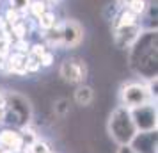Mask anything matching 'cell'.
Masks as SVG:
<instances>
[{"label":"cell","mask_w":158,"mask_h":153,"mask_svg":"<svg viewBox=\"0 0 158 153\" xmlns=\"http://www.w3.org/2000/svg\"><path fill=\"white\" fill-rule=\"evenodd\" d=\"M158 34L156 30H142L135 43L128 48L130 68L142 79L151 80L156 79V62H158Z\"/></svg>","instance_id":"6da1fadb"},{"label":"cell","mask_w":158,"mask_h":153,"mask_svg":"<svg viewBox=\"0 0 158 153\" xmlns=\"http://www.w3.org/2000/svg\"><path fill=\"white\" fill-rule=\"evenodd\" d=\"M4 110H6V119L4 123L13 126V128H23L30 125L34 110L27 96L20 95L16 91H7L4 93Z\"/></svg>","instance_id":"7a4b0ae2"},{"label":"cell","mask_w":158,"mask_h":153,"mask_svg":"<svg viewBox=\"0 0 158 153\" xmlns=\"http://www.w3.org/2000/svg\"><path fill=\"white\" fill-rule=\"evenodd\" d=\"M107 130H108V135L112 137V141L117 146L130 144V141L135 137L137 134V128L133 125L130 109L123 107V105H117L108 116Z\"/></svg>","instance_id":"3957f363"},{"label":"cell","mask_w":158,"mask_h":153,"mask_svg":"<svg viewBox=\"0 0 158 153\" xmlns=\"http://www.w3.org/2000/svg\"><path fill=\"white\" fill-rule=\"evenodd\" d=\"M146 103H156V95L146 80H135L123 84L119 89V105L126 109H135Z\"/></svg>","instance_id":"277c9868"},{"label":"cell","mask_w":158,"mask_h":153,"mask_svg":"<svg viewBox=\"0 0 158 153\" xmlns=\"http://www.w3.org/2000/svg\"><path fill=\"white\" fill-rule=\"evenodd\" d=\"M59 75L66 84L80 86V84H85L89 70H87L85 61H82V59H64L59 68Z\"/></svg>","instance_id":"5b68a950"},{"label":"cell","mask_w":158,"mask_h":153,"mask_svg":"<svg viewBox=\"0 0 158 153\" xmlns=\"http://www.w3.org/2000/svg\"><path fill=\"white\" fill-rule=\"evenodd\" d=\"M133 125L137 132H153L156 130L158 114H156V103H146L135 109H130Z\"/></svg>","instance_id":"8992f818"},{"label":"cell","mask_w":158,"mask_h":153,"mask_svg":"<svg viewBox=\"0 0 158 153\" xmlns=\"http://www.w3.org/2000/svg\"><path fill=\"white\" fill-rule=\"evenodd\" d=\"M84 34L85 30L82 27V23L73 20V18H68L62 22V43H60V48H77L82 45L84 41Z\"/></svg>","instance_id":"52a82bcc"},{"label":"cell","mask_w":158,"mask_h":153,"mask_svg":"<svg viewBox=\"0 0 158 153\" xmlns=\"http://www.w3.org/2000/svg\"><path fill=\"white\" fill-rule=\"evenodd\" d=\"M144 30L142 23H137V25H130V27H119V29H112L114 34V45L117 48L123 50H128L131 45L135 43V39L140 36V32Z\"/></svg>","instance_id":"ba28073f"},{"label":"cell","mask_w":158,"mask_h":153,"mask_svg":"<svg viewBox=\"0 0 158 153\" xmlns=\"http://www.w3.org/2000/svg\"><path fill=\"white\" fill-rule=\"evenodd\" d=\"M23 146H25L23 135L18 128L6 126L0 130V153H15Z\"/></svg>","instance_id":"9c48e42d"},{"label":"cell","mask_w":158,"mask_h":153,"mask_svg":"<svg viewBox=\"0 0 158 153\" xmlns=\"http://www.w3.org/2000/svg\"><path fill=\"white\" fill-rule=\"evenodd\" d=\"M158 137L156 130L153 132H137L135 137L130 141V148L135 153H156Z\"/></svg>","instance_id":"30bf717a"},{"label":"cell","mask_w":158,"mask_h":153,"mask_svg":"<svg viewBox=\"0 0 158 153\" xmlns=\"http://www.w3.org/2000/svg\"><path fill=\"white\" fill-rule=\"evenodd\" d=\"M43 36V43L46 45V48H60L62 43V22H57L50 30H46L41 34Z\"/></svg>","instance_id":"8fae6325"},{"label":"cell","mask_w":158,"mask_h":153,"mask_svg":"<svg viewBox=\"0 0 158 153\" xmlns=\"http://www.w3.org/2000/svg\"><path fill=\"white\" fill-rule=\"evenodd\" d=\"M73 100L80 107H89L94 102V89L87 84H80V86H77L75 93H73Z\"/></svg>","instance_id":"7c38bea8"},{"label":"cell","mask_w":158,"mask_h":153,"mask_svg":"<svg viewBox=\"0 0 158 153\" xmlns=\"http://www.w3.org/2000/svg\"><path fill=\"white\" fill-rule=\"evenodd\" d=\"M137 23H142V20L135 16L131 11L128 9H121V13L114 18L112 23V29H119V27H130V25H137Z\"/></svg>","instance_id":"4fadbf2b"},{"label":"cell","mask_w":158,"mask_h":153,"mask_svg":"<svg viewBox=\"0 0 158 153\" xmlns=\"http://www.w3.org/2000/svg\"><path fill=\"white\" fill-rule=\"evenodd\" d=\"M57 22H59L57 15H55L52 9H48V11H44L43 15L36 20V29L39 30V32H46V30H50Z\"/></svg>","instance_id":"5bb4252c"},{"label":"cell","mask_w":158,"mask_h":153,"mask_svg":"<svg viewBox=\"0 0 158 153\" xmlns=\"http://www.w3.org/2000/svg\"><path fill=\"white\" fill-rule=\"evenodd\" d=\"M48 9H50V6H48L46 0H32L30 6H29V9H27V15L36 22L37 18L43 15L44 11H48Z\"/></svg>","instance_id":"9a60e30c"},{"label":"cell","mask_w":158,"mask_h":153,"mask_svg":"<svg viewBox=\"0 0 158 153\" xmlns=\"http://www.w3.org/2000/svg\"><path fill=\"white\" fill-rule=\"evenodd\" d=\"M148 7H149V2H148V0H131L124 9L131 11V13H133L135 16H139V18H144Z\"/></svg>","instance_id":"2e32d148"},{"label":"cell","mask_w":158,"mask_h":153,"mask_svg":"<svg viewBox=\"0 0 158 153\" xmlns=\"http://www.w3.org/2000/svg\"><path fill=\"white\" fill-rule=\"evenodd\" d=\"M11 43H13V39L9 36V30L0 32V61L9 55V52H11Z\"/></svg>","instance_id":"e0dca14e"},{"label":"cell","mask_w":158,"mask_h":153,"mask_svg":"<svg viewBox=\"0 0 158 153\" xmlns=\"http://www.w3.org/2000/svg\"><path fill=\"white\" fill-rule=\"evenodd\" d=\"M27 148H29L30 153H52L50 144H48L46 141H43V139H39V137H37L34 142H30Z\"/></svg>","instance_id":"ac0fdd59"},{"label":"cell","mask_w":158,"mask_h":153,"mask_svg":"<svg viewBox=\"0 0 158 153\" xmlns=\"http://www.w3.org/2000/svg\"><path fill=\"white\" fill-rule=\"evenodd\" d=\"M69 110H71V107H69V100H68V98H60V100H57L55 105H53V112H55V116H59V117H64L66 114H69Z\"/></svg>","instance_id":"d6986e66"},{"label":"cell","mask_w":158,"mask_h":153,"mask_svg":"<svg viewBox=\"0 0 158 153\" xmlns=\"http://www.w3.org/2000/svg\"><path fill=\"white\" fill-rule=\"evenodd\" d=\"M2 16H4V20H6V23H7L9 27H11V25H15V23H18L20 20H23V18H25L22 13H18V11H15V9H11V7L6 9Z\"/></svg>","instance_id":"ffe728a7"},{"label":"cell","mask_w":158,"mask_h":153,"mask_svg":"<svg viewBox=\"0 0 158 153\" xmlns=\"http://www.w3.org/2000/svg\"><path fill=\"white\" fill-rule=\"evenodd\" d=\"M30 2H32V0H7L9 7L18 11V13H22L23 16H27V9H29Z\"/></svg>","instance_id":"44dd1931"},{"label":"cell","mask_w":158,"mask_h":153,"mask_svg":"<svg viewBox=\"0 0 158 153\" xmlns=\"http://www.w3.org/2000/svg\"><path fill=\"white\" fill-rule=\"evenodd\" d=\"M46 50H48V48H46V45H44L43 41H39V43H30V48H29V53H27V55H32V57H36L37 61H39L41 55H43Z\"/></svg>","instance_id":"7402d4cb"},{"label":"cell","mask_w":158,"mask_h":153,"mask_svg":"<svg viewBox=\"0 0 158 153\" xmlns=\"http://www.w3.org/2000/svg\"><path fill=\"white\" fill-rule=\"evenodd\" d=\"M29 48H30V43L29 39H16L11 43V50L13 52H18V53H29Z\"/></svg>","instance_id":"603a6c76"},{"label":"cell","mask_w":158,"mask_h":153,"mask_svg":"<svg viewBox=\"0 0 158 153\" xmlns=\"http://www.w3.org/2000/svg\"><path fill=\"white\" fill-rule=\"evenodd\" d=\"M25 70H27V73H37V71H41V64H39V61L36 57L27 55V59H25Z\"/></svg>","instance_id":"cb8c5ba5"},{"label":"cell","mask_w":158,"mask_h":153,"mask_svg":"<svg viewBox=\"0 0 158 153\" xmlns=\"http://www.w3.org/2000/svg\"><path fill=\"white\" fill-rule=\"evenodd\" d=\"M55 62V53L52 50H46L41 55V59H39V64H41V68H50L52 64Z\"/></svg>","instance_id":"d4e9b609"},{"label":"cell","mask_w":158,"mask_h":153,"mask_svg":"<svg viewBox=\"0 0 158 153\" xmlns=\"http://www.w3.org/2000/svg\"><path fill=\"white\" fill-rule=\"evenodd\" d=\"M117 153H135V151L130 148V144H124V146H119L117 148Z\"/></svg>","instance_id":"484cf974"},{"label":"cell","mask_w":158,"mask_h":153,"mask_svg":"<svg viewBox=\"0 0 158 153\" xmlns=\"http://www.w3.org/2000/svg\"><path fill=\"white\" fill-rule=\"evenodd\" d=\"M6 30H9V25L6 23V20H4V16L0 15V32H6Z\"/></svg>","instance_id":"4316f807"},{"label":"cell","mask_w":158,"mask_h":153,"mask_svg":"<svg viewBox=\"0 0 158 153\" xmlns=\"http://www.w3.org/2000/svg\"><path fill=\"white\" fill-rule=\"evenodd\" d=\"M130 2H131V0H115V4H117V7L119 9H124Z\"/></svg>","instance_id":"83f0119b"},{"label":"cell","mask_w":158,"mask_h":153,"mask_svg":"<svg viewBox=\"0 0 158 153\" xmlns=\"http://www.w3.org/2000/svg\"><path fill=\"white\" fill-rule=\"evenodd\" d=\"M6 119V110H4V103H0V125H4Z\"/></svg>","instance_id":"f1b7e54d"},{"label":"cell","mask_w":158,"mask_h":153,"mask_svg":"<svg viewBox=\"0 0 158 153\" xmlns=\"http://www.w3.org/2000/svg\"><path fill=\"white\" fill-rule=\"evenodd\" d=\"M15 153H30V151H29V148H27V146H23V148H20V150H16Z\"/></svg>","instance_id":"f546056e"},{"label":"cell","mask_w":158,"mask_h":153,"mask_svg":"<svg viewBox=\"0 0 158 153\" xmlns=\"http://www.w3.org/2000/svg\"><path fill=\"white\" fill-rule=\"evenodd\" d=\"M0 103H4V93L0 91Z\"/></svg>","instance_id":"4dcf8cb0"},{"label":"cell","mask_w":158,"mask_h":153,"mask_svg":"<svg viewBox=\"0 0 158 153\" xmlns=\"http://www.w3.org/2000/svg\"><path fill=\"white\" fill-rule=\"evenodd\" d=\"M46 2H59V0H46Z\"/></svg>","instance_id":"1f68e13d"},{"label":"cell","mask_w":158,"mask_h":153,"mask_svg":"<svg viewBox=\"0 0 158 153\" xmlns=\"http://www.w3.org/2000/svg\"><path fill=\"white\" fill-rule=\"evenodd\" d=\"M0 2H2V0H0Z\"/></svg>","instance_id":"d6a6232c"},{"label":"cell","mask_w":158,"mask_h":153,"mask_svg":"<svg viewBox=\"0 0 158 153\" xmlns=\"http://www.w3.org/2000/svg\"><path fill=\"white\" fill-rule=\"evenodd\" d=\"M52 153H53V151H52Z\"/></svg>","instance_id":"836d02e7"}]
</instances>
